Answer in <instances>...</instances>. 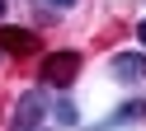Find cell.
Here are the masks:
<instances>
[{"label":"cell","mask_w":146,"mask_h":131,"mask_svg":"<svg viewBox=\"0 0 146 131\" xmlns=\"http://www.w3.org/2000/svg\"><path fill=\"white\" fill-rule=\"evenodd\" d=\"M10 131H52V103H47V89L19 94V103H14V126H10Z\"/></svg>","instance_id":"cell-1"},{"label":"cell","mask_w":146,"mask_h":131,"mask_svg":"<svg viewBox=\"0 0 146 131\" xmlns=\"http://www.w3.org/2000/svg\"><path fill=\"white\" fill-rule=\"evenodd\" d=\"M80 75V52H47L38 66V89H66Z\"/></svg>","instance_id":"cell-2"},{"label":"cell","mask_w":146,"mask_h":131,"mask_svg":"<svg viewBox=\"0 0 146 131\" xmlns=\"http://www.w3.org/2000/svg\"><path fill=\"white\" fill-rule=\"evenodd\" d=\"M108 75L118 84H141L146 80V52H118L108 61Z\"/></svg>","instance_id":"cell-3"},{"label":"cell","mask_w":146,"mask_h":131,"mask_svg":"<svg viewBox=\"0 0 146 131\" xmlns=\"http://www.w3.org/2000/svg\"><path fill=\"white\" fill-rule=\"evenodd\" d=\"M38 52V33L33 28H0V56H33Z\"/></svg>","instance_id":"cell-4"},{"label":"cell","mask_w":146,"mask_h":131,"mask_svg":"<svg viewBox=\"0 0 146 131\" xmlns=\"http://www.w3.org/2000/svg\"><path fill=\"white\" fill-rule=\"evenodd\" d=\"M141 117H146V98H127V103L113 108L108 122H99V126H90V131H123V126H137Z\"/></svg>","instance_id":"cell-5"},{"label":"cell","mask_w":146,"mask_h":131,"mask_svg":"<svg viewBox=\"0 0 146 131\" xmlns=\"http://www.w3.org/2000/svg\"><path fill=\"white\" fill-rule=\"evenodd\" d=\"M52 126H80V112H76V103H71V98H57V103H52Z\"/></svg>","instance_id":"cell-6"},{"label":"cell","mask_w":146,"mask_h":131,"mask_svg":"<svg viewBox=\"0 0 146 131\" xmlns=\"http://www.w3.org/2000/svg\"><path fill=\"white\" fill-rule=\"evenodd\" d=\"M137 42H141V52H146V19L137 24Z\"/></svg>","instance_id":"cell-7"},{"label":"cell","mask_w":146,"mask_h":131,"mask_svg":"<svg viewBox=\"0 0 146 131\" xmlns=\"http://www.w3.org/2000/svg\"><path fill=\"white\" fill-rule=\"evenodd\" d=\"M52 5H61V9H66V5H76V0H52Z\"/></svg>","instance_id":"cell-8"},{"label":"cell","mask_w":146,"mask_h":131,"mask_svg":"<svg viewBox=\"0 0 146 131\" xmlns=\"http://www.w3.org/2000/svg\"><path fill=\"white\" fill-rule=\"evenodd\" d=\"M0 14H5V0H0Z\"/></svg>","instance_id":"cell-9"}]
</instances>
